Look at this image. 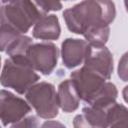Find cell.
Masks as SVG:
<instances>
[{"label":"cell","instance_id":"6da1fadb","mask_svg":"<svg viewBox=\"0 0 128 128\" xmlns=\"http://www.w3.org/2000/svg\"><path fill=\"white\" fill-rule=\"evenodd\" d=\"M116 15L112 0H84L63 12L69 31L83 35L87 30L109 26Z\"/></svg>","mask_w":128,"mask_h":128},{"label":"cell","instance_id":"7a4b0ae2","mask_svg":"<svg viewBox=\"0 0 128 128\" xmlns=\"http://www.w3.org/2000/svg\"><path fill=\"white\" fill-rule=\"evenodd\" d=\"M39 79V75L32 68L26 55L22 54L9 56L5 60L0 75V84L12 88L19 94H24Z\"/></svg>","mask_w":128,"mask_h":128},{"label":"cell","instance_id":"3957f363","mask_svg":"<svg viewBox=\"0 0 128 128\" xmlns=\"http://www.w3.org/2000/svg\"><path fill=\"white\" fill-rule=\"evenodd\" d=\"M32 0H14L0 7V23H6L25 34L43 16Z\"/></svg>","mask_w":128,"mask_h":128},{"label":"cell","instance_id":"277c9868","mask_svg":"<svg viewBox=\"0 0 128 128\" xmlns=\"http://www.w3.org/2000/svg\"><path fill=\"white\" fill-rule=\"evenodd\" d=\"M25 94L27 102L35 109L39 117L51 119L58 115L59 102L53 84L49 82L35 83Z\"/></svg>","mask_w":128,"mask_h":128},{"label":"cell","instance_id":"5b68a950","mask_svg":"<svg viewBox=\"0 0 128 128\" xmlns=\"http://www.w3.org/2000/svg\"><path fill=\"white\" fill-rule=\"evenodd\" d=\"M58 48L51 42L32 43L25 55L35 71L49 75L55 69L58 61Z\"/></svg>","mask_w":128,"mask_h":128},{"label":"cell","instance_id":"8992f818","mask_svg":"<svg viewBox=\"0 0 128 128\" xmlns=\"http://www.w3.org/2000/svg\"><path fill=\"white\" fill-rule=\"evenodd\" d=\"M31 111L30 104L8 90H0V121L4 126L14 125Z\"/></svg>","mask_w":128,"mask_h":128},{"label":"cell","instance_id":"52a82bcc","mask_svg":"<svg viewBox=\"0 0 128 128\" xmlns=\"http://www.w3.org/2000/svg\"><path fill=\"white\" fill-rule=\"evenodd\" d=\"M70 76L75 84L80 100H83L85 103H88L107 81L102 75L84 65L80 69L73 71Z\"/></svg>","mask_w":128,"mask_h":128},{"label":"cell","instance_id":"ba28073f","mask_svg":"<svg viewBox=\"0 0 128 128\" xmlns=\"http://www.w3.org/2000/svg\"><path fill=\"white\" fill-rule=\"evenodd\" d=\"M83 62L84 66L99 73L105 79H110L113 72V57L107 47L90 46Z\"/></svg>","mask_w":128,"mask_h":128},{"label":"cell","instance_id":"9c48e42d","mask_svg":"<svg viewBox=\"0 0 128 128\" xmlns=\"http://www.w3.org/2000/svg\"><path fill=\"white\" fill-rule=\"evenodd\" d=\"M90 45L86 40L67 38L61 45V57L64 66L67 69L75 68L80 65L88 52Z\"/></svg>","mask_w":128,"mask_h":128},{"label":"cell","instance_id":"30bf717a","mask_svg":"<svg viewBox=\"0 0 128 128\" xmlns=\"http://www.w3.org/2000/svg\"><path fill=\"white\" fill-rule=\"evenodd\" d=\"M107 108H98L91 105L84 107L82 113L74 118V127H108Z\"/></svg>","mask_w":128,"mask_h":128},{"label":"cell","instance_id":"8fae6325","mask_svg":"<svg viewBox=\"0 0 128 128\" xmlns=\"http://www.w3.org/2000/svg\"><path fill=\"white\" fill-rule=\"evenodd\" d=\"M61 28L57 16L54 14L43 15L35 24L32 30L34 38L40 40H56L59 38Z\"/></svg>","mask_w":128,"mask_h":128},{"label":"cell","instance_id":"7c38bea8","mask_svg":"<svg viewBox=\"0 0 128 128\" xmlns=\"http://www.w3.org/2000/svg\"><path fill=\"white\" fill-rule=\"evenodd\" d=\"M57 96L59 107L62 111L70 113L79 107L80 98L72 79H66L59 84Z\"/></svg>","mask_w":128,"mask_h":128},{"label":"cell","instance_id":"4fadbf2b","mask_svg":"<svg viewBox=\"0 0 128 128\" xmlns=\"http://www.w3.org/2000/svg\"><path fill=\"white\" fill-rule=\"evenodd\" d=\"M117 95L118 91L116 86L113 83L106 81L87 104L98 108H107L116 101Z\"/></svg>","mask_w":128,"mask_h":128},{"label":"cell","instance_id":"5bb4252c","mask_svg":"<svg viewBox=\"0 0 128 128\" xmlns=\"http://www.w3.org/2000/svg\"><path fill=\"white\" fill-rule=\"evenodd\" d=\"M127 108L117 103H112L107 108L108 127H126L127 126Z\"/></svg>","mask_w":128,"mask_h":128},{"label":"cell","instance_id":"9a60e30c","mask_svg":"<svg viewBox=\"0 0 128 128\" xmlns=\"http://www.w3.org/2000/svg\"><path fill=\"white\" fill-rule=\"evenodd\" d=\"M32 44V39L29 36L24 34L19 35L13 42L7 47L5 52L8 56H15V55H22L25 54L28 47Z\"/></svg>","mask_w":128,"mask_h":128},{"label":"cell","instance_id":"2e32d148","mask_svg":"<svg viewBox=\"0 0 128 128\" xmlns=\"http://www.w3.org/2000/svg\"><path fill=\"white\" fill-rule=\"evenodd\" d=\"M21 33L6 23H0V51H5L7 47Z\"/></svg>","mask_w":128,"mask_h":128},{"label":"cell","instance_id":"e0dca14e","mask_svg":"<svg viewBox=\"0 0 128 128\" xmlns=\"http://www.w3.org/2000/svg\"><path fill=\"white\" fill-rule=\"evenodd\" d=\"M33 2L45 14L49 11H58L62 8L60 0H33Z\"/></svg>","mask_w":128,"mask_h":128},{"label":"cell","instance_id":"ac0fdd59","mask_svg":"<svg viewBox=\"0 0 128 128\" xmlns=\"http://www.w3.org/2000/svg\"><path fill=\"white\" fill-rule=\"evenodd\" d=\"M127 53L123 55L121 60L119 61V66H118V75L123 81H127Z\"/></svg>","mask_w":128,"mask_h":128},{"label":"cell","instance_id":"d6986e66","mask_svg":"<svg viewBox=\"0 0 128 128\" xmlns=\"http://www.w3.org/2000/svg\"><path fill=\"white\" fill-rule=\"evenodd\" d=\"M23 126H28V127H34V126H38L37 123V118L34 116H30L28 118L22 119L19 122H17L16 124L12 125V127H23Z\"/></svg>","mask_w":128,"mask_h":128},{"label":"cell","instance_id":"ffe728a7","mask_svg":"<svg viewBox=\"0 0 128 128\" xmlns=\"http://www.w3.org/2000/svg\"><path fill=\"white\" fill-rule=\"evenodd\" d=\"M4 4H6V3H9V2H12V1H14V0H1Z\"/></svg>","mask_w":128,"mask_h":128},{"label":"cell","instance_id":"44dd1931","mask_svg":"<svg viewBox=\"0 0 128 128\" xmlns=\"http://www.w3.org/2000/svg\"><path fill=\"white\" fill-rule=\"evenodd\" d=\"M0 67H1V57H0Z\"/></svg>","mask_w":128,"mask_h":128},{"label":"cell","instance_id":"7402d4cb","mask_svg":"<svg viewBox=\"0 0 128 128\" xmlns=\"http://www.w3.org/2000/svg\"><path fill=\"white\" fill-rule=\"evenodd\" d=\"M65 1H69V0H65Z\"/></svg>","mask_w":128,"mask_h":128}]
</instances>
